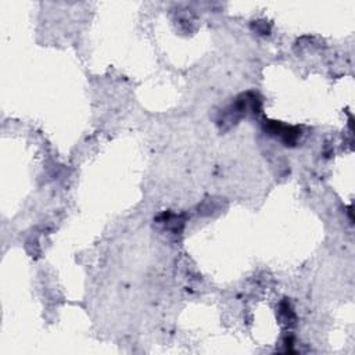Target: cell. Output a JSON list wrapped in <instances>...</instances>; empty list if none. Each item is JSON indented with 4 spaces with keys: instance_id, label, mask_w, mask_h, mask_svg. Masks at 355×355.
Instances as JSON below:
<instances>
[{
    "instance_id": "obj_1",
    "label": "cell",
    "mask_w": 355,
    "mask_h": 355,
    "mask_svg": "<svg viewBox=\"0 0 355 355\" xmlns=\"http://www.w3.org/2000/svg\"><path fill=\"white\" fill-rule=\"evenodd\" d=\"M279 315H280V319H282V323H284V325H294L296 315H294V311H293L290 302H287V301L280 302Z\"/></svg>"
}]
</instances>
